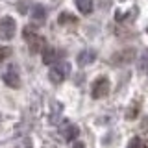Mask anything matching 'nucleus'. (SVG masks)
<instances>
[{"mask_svg": "<svg viewBox=\"0 0 148 148\" xmlns=\"http://www.w3.org/2000/svg\"><path fill=\"white\" fill-rule=\"evenodd\" d=\"M58 22H59L61 26H67V24H76L78 21H76V17H74L72 13H67V11H65V13H61V15H59Z\"/></svg>", "mask_w": 148, "mask_h": 148, "instance_id": "obj_12", "label": "nucleus"}, {"mask_svg": "<svg viewBox=\"0 0 148 148\" xmlns=\"http://www.w3.org/2000/svg\"><path fill=\"white\" fill-rule=\"evenodd\" d=\"M141 141H143L145 146H148V120L145 122V126H143V139H141Z\"/></svg>", "mask_w": 148, "mask_h": 148, "instance_id": "obj_16", "label": "nucleus"}, {"mask_svg": "<svg viewBox=\"0 0 148 148\" xmlns=\"http://www.w3.org/2000/svg\"><path fill=\"white\" fill-rule=\"evenodd\" d=\"M72 148H85V145H83V143H74Z\"/></svg>", "mask_w": 148, "mask_h": 148, "instance_id": "obj_17", "label": "nucleus"}, {"mask_svg": "<svg viewBox=\"0 0 148 148\" xmlns=\"http://www.w3.org/2000/svg\"><path fill=\"white\" fill-rule=\"evenodd\" d=\"M78 133H80L78 126L72 124V122H69V120H65L61 126H59V135H61L65 141H74V139L78 137Z\"/></svg>", "mask_w": 148, "mask_h": 148, "instance_id": "obj_6", "label": "nucleus"}, {"mask_svg": "<svg viewBox=\"0 0 148 148\" xmlns=\"http://www.w3.org/2000/svg\"><path fill=\"white\" fill-rule=\"evenodd\" d=\"M9 56H11V48H8V46H0V63H2L4 59H8Z\"/></svg>", "mask_w": 148, "mask_h": 148, "instance_id": "obj_14", "label": "nucleus"}, {"mask_svg": "<svg viewBox=\"0 0 148 148\" xmlns=\"http://www.w3.org/2000/svg\"><path fill=\"white\" fill-rule=\"evenodd\" d=\"M2 80L6 85H9L11 89H18L21 87V74H18L17 65H9L6 69V72L2 74Z\"/></svg>", "mask_w": 148, "mask_h": 148, "instance_id": "obj_5", "label": "nucleus"}, {"mask_svg": "<svg viewBox=\"0 0 148 148\" xmlns=\"http://www.w3.org/2000/svg\"><path fill=\"white\" fill-rule=\"evenodd\" d=\"M96 59V52L92 48H85L83 52L78 54V65L80 67H85V65H91Z\"/></svg>", "mask_w": 148, "mask_h": 148, "instance_id": "obj_8", "label": "nucleus"}, {"mask_svg": "<svg viewBox=\"0 0 148 148\" xmlns=\"http://www.w3.org/2000/svg\"><path fill=\"white\" fill-rule=\"evenodd\" d=\"M109 89H111V83L106 76H100L98 80L92 82V87H91V96L92 98H104V96L109 95Z\"/></svg>", "mask_w": 148, "mask_h": 148, "instance_id": "obj_3", "label": "nucleus"}, {"mask_svg": "<svg viewBox=\"0 0 148 148\" xmlns=\"http://www.w3.org/2000/svg\"><path fill=\"white\" fill-rule=\"evenodd\" d=\"M22 37L26 39L28 46H30V52L37 54L39 50L45 48V37L39 35L34 28H24V30H22Z\"/></svg>", "mask_w": 148, "mask_h": 148, "instance_id": "obj_1", "label": "nucleus"}, {"mask_svg": "<svg viewBox=\"0 0 148 148\" xmlns=\"http://www.w3.org/2000/svg\"><path fill=\"white\" fill-rule=\"evenodd\" d=\"M133 59V50L130 48V50H124V52H120V54H115L113 56V61L117 63V65H122V63H130Z\"/></svg>", "mask_w": 148, "mask_h": 148, "instance_id": "obj_10", "label": "nucleus"}, {"mask_svg": "<svg viewBox=\"0 0 148 148\" xmlns=\"http://www.w3.org/2000/svg\"><path fill=\"white\" fill-rule=\"evenodd\" d=\"M69 74H71V63L69 61H58L50 69L48 78H50L52 83H61V82H65V78H67Z\"/></svg>", "mask_w": 148, "mask_h": 148, "instance_id": "obj_2", "label": "nucleus"}, {"mask_svg": "<svg viewBox=\"0 0 148 148\" xmlns=\"http://www.w3.org/2000/svg\"><path fill=\"white\" fill-rule=\"evenodd\" d=\"M30 17H32V22H34V24H37V26L45 24V21H46V9H45V6L35 4V6L32 8Z\"/></svg>", "mask_w": 148, "mask_h": 148, "instance_id": "obj_7", "label": "nucleus"}, {"mask_svg": "<svg viewBox=\"0 0 148 148\" xmlns=\"http://www.w3.org/2000/svg\"><path fill=\"white\" fill-rule=\"evenodd\" d=\"M139 69H141V71L148 69V48H145L141 52V58H139Z\"/></svg>", "mask_w": 148, "mask_h": 148, "instance_id": "obj_13", "label": "nucleus"}, {"mask_svg": "<svg viewBox=\"0 0 148 148\" xmlns=\"http://www.w3.org/2000/svg\"><path fill=\"white\" fill-rule=\"evenodd\" d=\"M146 30H148V26H146Z\"/></svg>", "mask_w": 148, "mask_h": 148, "instance_id": "obj_18", "label": "nucleus"}, {"mask_svg": "<svg viewBox=\"0 0 148 148\" xmlns=\"http://www.w3.org/2000/svg\"><path fill=\"white\" fill-rule=\"evenodd\" d=\"M15 30H17V22H15V18H13V17L0 18V39H4V41L13 39Z\"/></svg>", "mask_w": 148, "mask_h": 148, "instance_id": "obj_4", "label": "nucleus"}, {"mask_svg": "<svg viewBox=\"0 0 148 148\" xmlns=\"http://www.w3.org/2000/svg\"><path fill=\"white\" fill-rule=\"evenodd\" d=\"M76 6L83 15H89L92 11V0H76Z\"/></svg>", "mask_w": 148, "mask_h": 148, "instance_id": "obj_11", "label": "nucleus"}, {"mask_svg": "<svg viewBox=\"0 0 148 148\" xmlns=\"http://www.w3.org/2000/svg\"><path fill=\"white\" fill-rule=\"evenodd\" d=\"M128 148H145V145H143L141 137H133L132 141H130V145H128Z\"/></svg>", "mask_w": 148, "mask_h": 148, "instance_id": "obj_15", "label": "nucleus"}, {"mask_svg": "<svg viewBox=\"0 0 148 148\" xmlns=\"http://www.w3.org/2000/svg\"><path fill=\"white\" fill-rule=\"evenodd\" d=\"M41 52H43V63L45 65H52L56 61V58H58V50L54 46H45Z\"/></svg>", "mask_w": 148, "mask_h": 148, "instance_id": "obj_9", "label": "nucleus"}]
</instances>
